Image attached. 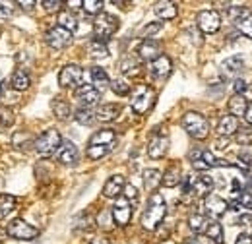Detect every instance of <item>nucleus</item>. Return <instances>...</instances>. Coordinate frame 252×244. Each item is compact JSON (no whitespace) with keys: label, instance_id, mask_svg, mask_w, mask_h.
Listing matches in <instances>:
<instances>
[{"label":"nucleus","instance_id":"nucleus-1","mask_svg":"<svg viewBox=\"0 0 252 244\" xmlns=\"http://www.w3.org/2000/svg\"><path fill=\"white\" fill-rule=\"evenodd\" d=\"M167 214V204L163 200V196L154 192L148 200V206L142 214V227L146 231H156L159 227V223L163 221V217Z\"/></svg>","mask_w":252,"mask_h":244},{"label":"nucleus","instance_id":"nucleus-50","mask_svg":"<svg viewBox=\"0 0 252 244\" xmlns=\"http://www.w3.org/2000/svg\"><path fill=\"white\" fill-rule=\"evenodd\" d=\"M185 244H214L208 237H190Z\"/></svg>","mask_w":252,"mask_h":244},{"label":"nucleus","instance_id":"nucleus-43","mask_svg":"<svg viewBox=\"0 0 252 244\" xmlns=\"http://www.w3.org/2000/svg\"><path fill=\"white\" fill-rule=\"evenodd\" d=\"M123 198L128 200L130 204H134V202H138V198H140V194H138V190H136V186H132V184H125V190H123Z\"/></svg>","mask_w":252,"mask_h":244},{"label":"nucleus","instance_id":"nucleus-52","mask_svg":"<svg viewBox=\"0 0 252 244\" xmlns=\"http://www.w3.org/2000/svg\"><path fill=\"white\" fill-rule=\"evenodd\" d=\"M245 121H247V124H252V103H249V107H247V113H245Z\"/></svg>","mask_w":252,"mask_h":244},{"label":"nucleus","instance_id":"nucleus-10","mask_svg":"<svg viewBox=\"0 0 252 244\" xmlns=\"http://www.w3.org/2000/svg\"><path fill=\"white\" fill-rule=\"evenodd\" d=\"M132 212H134V208H132V204H130L128 200L117 198V202H115V206H113V210H111L115 225L126 227V225L130 223V219H132Z\"/></svg>","mask_w":252,"mask_h":244},{"label":"nucleus","instance_id":"nucleus-32","mask_svg":"<svg viewBox=\"0 0 252 244\" xmlns=\"http://www.w3.org/2000/svg\"><path fill=\"white\" fill-rule=\"evenodd\" d=\"M208 225H210V221H208V217L202 214H192L189 217V227L194 231V233H198V235H202V233H206V229H208Z\"/></svg>","mask_w":252,"mask_h":244},{"label":"nucleus","instance_id":"nucleus-51","mask_svg":"<svg viewBox=\"0 0 252 244\" xmlns=\"http://www.w3.org/2000/svg\"><path fill=\"white\" fill-rule=\"evenodd\" d=\"M235 244H252V237L251 235H247V233H243V235H239V237H237Z\"/></svg>","mask_w":252,"mask_h":244},{"label":"nucleus","instance_id":"nucleus-21","mask_svg":"<svg viewBox=\"0 0 252 244\" xmlns=\"http://www.w3.org/2000/svg\"><path fill=\"white\" fill-rule=\"evenodd\" d=\"M121 115V105L117 103H107V105H101L97 111H95V119L101 122H113L119 119Z\"/></svg>","mask_w":252,"mask_h":244},{"label":"nucleus","instance_id":"nucleus-29","mask_svg":"<svg viewBox=\"0 0 252 244\" xmlns=\"http://www.w3.org/2000/svg\"><path fill=\"white\" fill-rule=\"evenodd\" d=\"M88 53H90L92 59H107V57H109L107 45H105L103 41H99V39H92V41L88 43Z\"/></svg>","mask_w":252,"mask_h":244},{"label":"nucleus","instance_id":"nucleus-40","mask_svg":"<svg viewBox=\"0 0 252 244\" xmlns=\"http://www.w3.org/2000/svg\"><path fill=\"white\" fill-rule=\"evenodd\" d=\"M109 86H111L113 92L117 95H121V97L130 93V84H126V80H113V82H109Z\"/></svg>","mask_w":252,"mask_h":244},{"label":"nucleus","instance_id":"nucleus-9","mask_svg":"<svg viewBox=\"0 0 252 244\" xmlns=\"http://www.w3.org/2000/svg\"><path fill=\"white\" fill-rule=\"evenodd\" d=\"M45 41H47V45H49L51 49L63 51V49H66V47L72 43V33L66 31L64 28H61V26H55V28H51V30L47 31Z\"/></svg>","mask_w":252,"mask_h":244},{"label":"nucleus","instance_id":"nucleus-36","mask_svg":"<svg viewBox=\"0 0 252 244\" xmlns=\"http://www.w3.org/2000/svg\"><path fill=\"white\" fill-rule=\"evenodd\" d=\"M206 237L214 244H223V227H221L220 223L212 221L208 225V229H206Z\"/></svg>","mask_w":252,"mask_h":244},{"label":"nucleus","instance_id":"nucleus-30","mask_svg":"<svg viewBox=\"0 0 252 244\" xmlns=\"http://www.w3.org/2000/svg\"><path fill=\"white\" fill-rule=\"evenodd\" d=\"M119 66H121V72L125 76H128V78H136L142 72V66H140V62L136 61V59H123Z\"/></svg>","mask_w":252,"mask_h":244},{"label":"nucleus","instance_id":"nucleus-7","mask_svg":"<svg viewBox=\"0 0 252 244\" xmlns=\"http://www.w3.org/2000/svg\"><path fill=\"white\" fill-rule=\"evenodd\" d=\"M82 80H84V70L78 66V64H68L64 66L59 74V84L61 88H66V90H78L82 86Z\"/></svg>","mask_w":252,"mask_h":244},{"label":"nucleus","instance_id":"nucleus-2","mask_svg":"<svg viewBox=\"0 0 252 244\" xmlns=\"http://www.w3.org/2000/svg\"><path fill=\"white\" fill-rule=\"evenodd\" d=\"M61 142H63V138H61L59 130L49 128V130H45V132L37 138V142H35V152L39 153V157H45V159H47V157H51V155H55V153L59 152Z\"/></svg>","mask_w":252,"mask_h":244},{"label":"nucleus","instance_id":"nucleus-18","mask_svg":"<svg viewBox=\"0 0 252 244\" xmlns=\"http://www.w3.org/2000/svg\"><path fill=\"white\" fill-rule=\"evenodd\" d=\"M169 150V138L167 136H154L152 140H150V144H148V155L152 157V159H161V157H165V153Z\"/></svg>","mask_w":252,"mask_h":244},{"label":"nucleus","instance_id":"nucleus-16","mask_svg":"<svg viewBox=\"0 0 252 244\" xmlns=\"http://www.w3.org/2000/svg\"><path fill=\"white\" fill-rule=\"evenodd\" d=\"M138 57H140L142 61L154 62L158 57H161V45H159L158 41H154V39L142 41L140 47H138Z\"/></svg>","mask_w":252,"mask_h":244},{"label":"nucleus","instance_id":"nucleus-33","mask_svg":"<svg viewBox=\"0 0 252 244\" xmlns=\"http://www.w3.org/2000/svg\"><path fill=\"white\" fill-rule=\"evenodd\" d=\"M90 76H92V86H94L95 90H103L107 84H109V76H107V72L103 70V68H99V66H94L92 70H90Z\"/></svg>","mask_w":252,"mask_h":244},{"label":"nucleus","instance_id":"nucleus-15","mask_svg":"<svg viewBox=\"0 0 252 244\" xmlns=\"http://www.w3.org/2000/svg\"><path fill=\"white\" fill-rule=\"evenodd\" d=\"M171 70H173V62H171L169 57H165V55L158 57L154 62H150V74L156 80H165L171 74Z\"/></svg>","mask_w":252,"mask_h":244},{"label":"nucleus","instance_id":"nucleus-31","mask_svg":"<svg viewBox=\"0 0 252 244\" xmlns=\"http://www.w3.org/2000/svg\"><path fill=\"white\" fill-rule=\"evenodd\" d=\"M161 173H159L158 169H146L144 171V184H146V188L150 190V192H156L159 188V184H161Z\"/></svg>","mask_w":252,"mask_h":244},{"label":"nucleus","instance_id":"nucleus-8","mask_svg":"<svg viewBox=\"0 0 252 244\" xmlns=\"http://www.w3.org/2000/svg\"><path fill=\"white\" fill-rule=\"evenodd\" d=\"M231 18H233V24L235 28L241 31L243 35L251 37L252 39V12L245 6H235L229 10Z\"/></svg>","mask_w":252,"mask_h":244},{"label":"nucleus","instance_id":"nucleus-41","mask_svg":"<svg viewBox=\"0 0 252 244\" xmlns=\"http://www.w3.org/2000/svg\"><path fill=\"white\" fill-rule=\"evenodd\" d=\"M161 28H163V26H161V22H154V24H148V26H146L144 30L140 31V37H142L144 41H146V39H152V37H154V35H156V33H158L159 30H161Z\"/></svg>","mask_w":252,"mask_h":244},{"label":"nucleus","instance_id":"nucleus-13","mask_svg":"<svg viewBox=\"0 0 252 244\" xmlns=\"http://www.w3.org/2000/svg\"><path fill=\"white\" fill-rule=\"evenodd\" d=\"M214 188V179L210 175H196V177H190V192L192 196H198V198H206Z\"/></svg>","mask_w":252,"mask_h":244},{"label":"nucleus","instance_id":"nucleus-46","mask_svg":"<svg viewBox=\"0 0 252 244\" xmlns=\"http://www.w3.org/2000/svg\"><path fill=\"white\" fill-rule=\"evenodd\" d=\"M12 121H14L12 111H10V109H2V111H0V124H2V126H8V124H12Z\"/></svg>","mask_w":252,"mask_h":244},{"label":"nucleus","instance_id":"nucleus-37","mask_svg":"<svg viewBox=\"0 0 252 244\" xmlns=\"http://www.w3.org/2000/svg\"><path fill=\"white\" fill-rule=\"evenodd\" d=\"M74 119L80 122L82 126H90V124H94V121H95V113L92 109H88V107H80V109L74 113Z\"/></svg>","mask_w":252,"mask_h":244},{"label":"nucleus","instance_id":"nucleus-49","mask_svg":"<svg viewBox=\"0 0 252 244\" xmlns=\"http://www.w3.org/2000/svg\"><path fill=\"white\" fill-rule=\"evenodd\" d=\"M239 159L243 165H247V169H252V153L251 152H241L239 153Z\"/></svg>","mask_w":252,"mask_h":244},{"label":"nucleus","instance_id":"nucleus-25","mask_svg":"<svg viewBox=\"0 0 252 244\" xmlns=\"http://www.w3.org/2000/svg\"><path fill=\"white\" fill-rule=\"evenodd\" d=\"M181 181H183V177H181V167L179 165H171L161 177V184H165L167 188H175Z\"/></svg>","mask_w":252,"mask_h":244},{"label":"nucleus","instance_id":"nucleus-39","mask_svg":"<svg viewBox=\"0 0 252 244\" xmlns=\"http://www.w3.org/2000/svg\"><path fill=\"white\" fill-rule=\"evenodd\" d=\"M111 150H113V146H90V148H88V157L97 161V159L105 157Z\"/></svg>","mask_w":252,"mask_h":244},{"label":"nucleus","instance_id":"nucleus-22","mask_svg":"<svg viewBox=\"0 0 252 244\" xmlns=\"http://www.w3.org/2000/svg\"><path fill=\"white\" fill-rule=\"evenodd\" d=\"M239 130V121L233 117V115H223L218 124V134L223 138H231L233 134H237Z\"/></svg>","mask_w":252,"mask_h":244},{"label":"nucleus","instance_id":"nucleus-20","mask_svg":"<svg viewBox=\"0 0 252 244\" xmlns=\"http://www.w3.org/2000/svg\"><path fill=\"white\" fill-rule=\"evenodd\" d=\"M243 70H245V62H243L241 57H231V59L221 62V74H223V78H227V80L239 76Z\"/></svg>","mask_w":252,"mask_h":244},{"label":"nucleus","instance_id":"nucleus-14","mask_svg":"<svg viewBox=\"0 0 252 244\" xmlns=\"http://www.w3.org/2000/svg\"><path fill=\"white\" fill-rule=\"evenodd\" d=\"M76 99L82 103V107L92 109L94 105L99 103V99H101V92H99V90H95L92 84H82V86L76 90Z\"/></svg>","mask_w":252,"mask_h":244},{"label":"nucleus","instance_id":"nucleus-11","mask_svg":"<svg viewBox=\"0 0 252 244\" xmlns=\"http://www.w3.org/2000/svg\"><path fill=\"white\" fill-rule=\"evenodd\" d=\"M196 24L204 33H218L221 28V16L216 10H202L198 14Z\"/></svg>","mask_w":252,"mask_h":244},{"label":"nucleus","instance_id":"nucleus-44","mask_svg":"<svg viewBox=\"0 0 252 244\" xmlns=\"http://www.w3.org/2000/svg\"><path fill=\"white\" fill-rule=\"evenodd\" d=\"M41 6H43L47 12H61L64 6V2H61V0H43Z\"/></svg>","mask_w":252,"mask_h":244},{"label":"nucleus","instance_id":"nucleus-5","mask_svg":"<svg viewBox=\"0 0 252 244\" xmlns=\"http://www.w3.org/2000/svg\"><path fill=\"white\" fill-rule=\"evenodd\" d=\"M132 109H134V113L136 115H146L150 109H152V105H154V101H156V93L152 88H148V86H138L134 93H132Z\"/></svg>","mask_w":252,"mask_h":244},{"label":"nucleus","instance_id":"nucleus-34","mask_svg":"<svg viewBox=\"0 0 252 244\" xmlns=\"http://www.w3.org/2000/svg\"><path fill=\"white\" fill-rule=\"evenodd\" d=\"M51 107H53V113H55L61 121H68L70 115H72V109H70V105H68L64 99H55V101L51 103Z\"/></svg>","mask_w":252,"mask_h":244},{"label":"nucleus","instance_id":"nucleus-3","mask_svg":"<svg viewBox=\"0 0 252 244\" xmlns=\"http://www.w3.org/2000/svg\"><path fill=\"white\" fill-rule=\"evenodd\" d=\"M183 126L194 140H206L210 134V122L200 113H187L183 117Z\"/></svg>","mask_w":252,"mask_h":244},{"label":"nucleus","instance_id":"nucleus-23","mask_svg":"<svg viewBox=\"0 0 252 244\" xmlns=\"http://www.w3.org/2000/svg\"><path fill=\"white\" fill-rule=\"evenodd\" d=\"M115 140H117L115 130L103 128V130H97L94 136H92L90 146H115Z\"/></svg>","mask_w":252,"mask_h":244},{"label":"nucleus","instance_id":"nucleus-6","mask_svg":"<svg viewBox=\"0 0 252 244\" xmlns=\"http://www.w3.org/2000/svg\"><path fill=\"white\" fill-rule=\"evenodd\" d=\"M6 233H8V237H12V239H16V241H33V239L39 237V229L30 225V223L24 221V219H14V221H10L8 227H6Z\"/></svg>","mask_w":252,"mask_h":244},{"label":"nucleus","instance_id":"nucleus-42","mask_svg":"<svg viewBox=\"0 0 252 244\" xmlns=\"http://www.w3.org/2000/svg\"><path fill=\"white\" fill-rule=\"evenodd\" d=\"M237 140H239V144H247V146H251L252 144V128L251 126L239 128V130H237Z\"/></svg>","mask_w":252,"mask_h":244},{"label":"nucleus","instance_id":"nucleus-53","mask_svg":"<svg viewBox=\"0 0 252 244\" xmlns=\"http://www.w3.org/2000/svg\"><path fill=\"white\" fill-rule=\"evenodd\" d=\"M90 244H111V243H109L107 239H103V237H101V239H94Z\"/></svg>","mask_w":252,"mask_h":244},{"label":"nucleus","instance_id":"nucleus-26","mask_svg":"<svg viewBox=\"0 0 252 244\" xmlns=\"http://www.w3.org/2000/svg\"><path fill=\"white\" fill-rule=\"evenodd\" d=\"M154 10H156V14H158L161 20H173L179 14L175 2H156V8Z\"/></svg>","mask_w":252,"mask_h":244},{"label":"nucleus","instance_id":"nucleus-45","mask_svg":"<svg viewBox=\"0 0 252 244\" xmlns=\"http://www.w3.org/2000/svg\"><path fill=\"white\" fill-rule=\"evenodd\" d=\"M237 225H243V227H251L252 225V212H245L237 217Z\"/></svg>","mask_w":252,"mask_h":244},{"label":"nucleus","instance_id":"nucleus-48","mask_svg":"<svg viewBox=\"0 0 252 244\" xmlns=\"http://www.w3.org/2000/svg\"><path fill=\"white\" fill-rule=\"evenodd\" d=\"M12 16V4L0 2V20H8Z\"/></svg>","mask_w":252,"mask_h":244},{"label":"nucleus","instance_id":"nucleus-35","mask_svg":"<svg viewBox=\"0 0 252 244\" xmlns=\"http://www.w3.org/2000/svg\"><path fill=\"white\" fill-rule=\"evenodd\" d=\"M59 26L64 28L66 31H70V33H74V31L78 30V20H76V16H74L72 12H61V16H59Z\"/></svg>","mask_w":252,"mask_h":244},{"label":"nucleus","instance_id":"nucleus-17","mask_svg":"<svg viewBox=\"0 0 252 244\" xmlns=\"http://www.w3.org/2000/svg\"><path fill=\"white\" fill-rule=\"evenodd\" d=\"M78 157H80V153H78V148L72 144V142H61V148H59V152H57V159L63 163V165H76L78 163Z\"/></svg>","mask_w":252,"mask_h":244},{"label":"nucleus","instance_id":"nucleus-28","mask_svg":"<svg viewBox=\"0 0 252 244\" xmlns=\"http://www.w3.org/2000/svg\"><path fill=\"white\" fill-rule=\"evenodd\" d=\"M12 88L16 90V92H26V90H30V86H32V80H30V76H28V72H24V70H16L14 72V76H12Z\"/></svg>","mask_w":252,"mask_h":244},{"label":"nucleus","instance_id":"nucleus-27","mask_svg":"<svg viewBox=\"0 0 252 244\" xmlns=\"http://www.w3.org/2000/svg\"><path fill=\"white\" fill-rule=\"evenodd\" d=\"M247 107H249V101H247L243 95H235L233 99H229V113H231L235 119H237V117H245Z\"/></svg>","mask_w":252,"mask_h":244},{"label":"nucleus","instance_id":"nucleus-4","mask_svg":"<svg viewBox=\"0 0 252 244\" xmlns=\"http://www.w3.org/2000/svg\"><path fill=\"white\" fill-rule=\"evenodd\" d=\"M119 30V18L113 16V14H107V12H101L94 22V33H95V39L99 41H109L111 35H115Z\"/></svg>","mask_w":252,"mask_h":244},{"label":"nucleus","instance_id":"nucleus-54","mask_svg":"<svg viewBox=\"0 0 252 244\" xmlns=\"http://www.w3.org/2000/svg\"><path fill=\"white\" fill-rule=\"evenodd\" d=\"M18 4H20L22 8H26V10H32L33 4H35V2H18Z\"/></svg>","mask_w":252,"mask_h":244},{"label":"nucleus","instance_id":"nucleus-19","mask_svg":"<svg viewBox=\"0 0 252 244\" xmlns=\"http://www.w3.org/2000/svg\"><path fill=\"white\" fill-rule=\"evenodd\" d=\"M125 177L123 175H113L105 186H103V196L105 198H119L121 194H123V190H125Z\"/></svg>","mask_w":252,"mask_h":244},{"label":"nucleus","instance_id":"nucleus-55","mask_svg":"<svg viewBox=\"0 0 252 244\" xmlns=\"http://www.w3.org/2000/svg\"><path fill=\"white\" fill-rule=\"evenodd\" d=\"M0 244H2V243H0Z\"/></svg>","mask_w":252,"mask_h":244},{"label":"nucleus","instance_id":"nucleus-47","mask_svg":"<svg viewBox=\"0 0 252 244\" xmlns=\"http://www.w3.org/2000/svg\"><path fill=\"white\" fill-rule=\"evenodd\" d=\"M233 90H235V93H237V95H243V93H247V90H249V84H247L245 80H235Z\"/></svg>","mask_w":252,"mask_h":244},{"label":"nucleus","instance_id":"nucleus-24","mask_svg":"<svg viewBox=\"0 0 252 244\" xmlns=\"http://www.w3.org/2000/svg\"><path fill=\"white\" fill-rule=\"evenodd\" d=\"M18 206V198L12 194H2L0 196V219H8V215L16 212Z\"/></svg>","mask_w":252,"mask_h":244},{"label":"nucleus","instance_id":"nucleus-12","mask_svg":"<svg viewBox=\"0 0 252 244\" xmlns=\"http://www.w3.org/2000/svg\"><path fill=\"white\" fill-rule=\"evenodd\" d=\"M204 210H206V214L210 215L212 219H220L221 215H225V212L229 210V206L218 194H208L204 198Z\"/></svg>","mask_w":252,"mask_h":244},{"label":"nucleus","instance_id":"nucleus-38","mask_svg":"<svg viewBox=\"0 0 252 244\" xmlns=\"http://www.w3.org/2000/svg\"><path fill=\"white\" fill-rule=\"evenodd\" d=\"M103 6H105L103 0H84L82 2V8L86 10V14H94V16H99L103 12Z\"/></svg>","mask_w":252,"mask_h":244}]
</instances>
